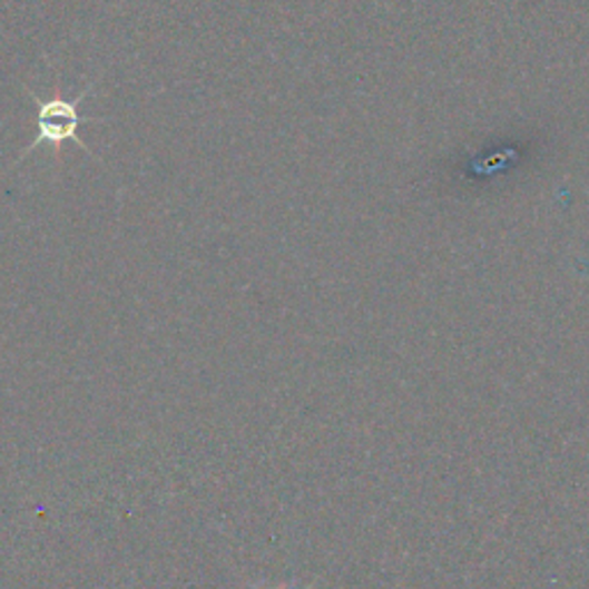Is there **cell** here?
Listing matches in <instances>:
<instances>
[{
	"label": "cell",
	"instance_id": "1",
	"mask_svg": "<svg viewBox=\"0 0 589 589\" xmlns=\"http://www.w3.org/2000/svg\"><path fill=\"white\" fill-rule=\"evenodd\" d=\"M84 125V118L79 116V104L67 101L60 95H56L49 101L38 99V136L28 146L26 153L35 150L42 144L56 146V150H62L65 141H75L77 129Z\"/></svg>",
	"mask_w": 589,
	"mask_h": 589
}]
</instances>
